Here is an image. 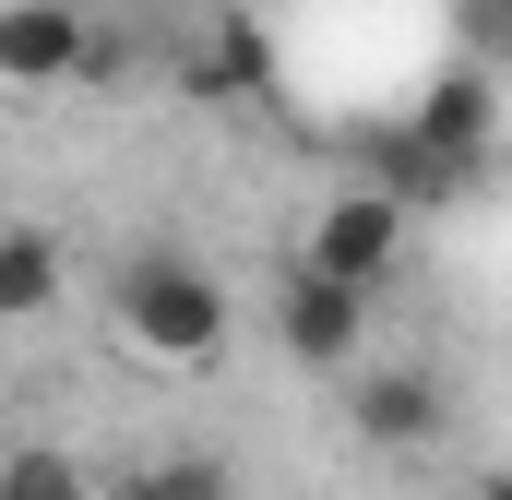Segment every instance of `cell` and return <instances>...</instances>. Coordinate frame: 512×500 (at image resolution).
<instances>
[{
	"instance_id": "obj_1",
	"label": "cell",
	"mask_w": 512,
	"mask_h": 500,
	"mask_svg": "<svg viewBox=\"0 0 512 500\" xmlns=\"http://www.w3.org/2000/svg\"><path fill=\"white\" fill-rule=\"evenodd\" d=\"M120 334L155 370H215L227 358V286L191 262V250H120Z\"/></svg>"
},
{
	"instance_id": "obj_2",
	"label": "cell",
	"mask_w": 512,
	"mask_h": 500,
	"mask_svg": "<svg viewBox=\"0 0 512 500\" xmlns=\"http://www.w3.org/2000/svg\"><path fill=\"white\" fill-rule=\"evenodd\" d=\"M405 239H417V215L393 203V191H334L322 215H310V250H298V274H322V286H346V298H382L393 262H405Z\"/></svg>"
},
{
	"instance_id": "obj_3",
	"label": "cell",
	"mask_w": 512,
	"mask_h": 500,
	"mask_svg": "<svg viewBox=\"0 0 512 500\" xmlns=\"http://www.w3.org/2000/svg\"><path fill=\"white\" fill-rule=\"evenodd\" d=\"M489 143H501V84H489V60H453V72L417 96V120H405L393 155H417V167H441V179H477Z\"/></svg>"
},
{
	"instance_id": "obj_4",
	"label": "cell",
	"mask_w": 512,
	"mask_h": 500,
	"mask_svg": "<svg viewBox=\"0 0 512 500\" xmlns=\"http://www.w3.org/2000/svg\"><path fill=\"white\" fill-rule=\"evenodd\" d=\"M274 334H286V358H298V370H346V358L370 346V298H346V286H322V274H286Z\"/></svg>"
},
{
	"instance_id": "obj_5",
	"label": "cell",
	"mask_w": 512,
	"mask_h": 500,
	"mask_svg": "<svg viewBox=\"0 0 512 500\" xmlns=\"http://www.w3.org/2000/svg\"><path fill=\"white\" fill-rule=\"evenodd\" d=\"M84 36L72 0H0V84H84Z\"/></svg>"
},
{
	"instance_id": "obj_6",
	"label": "cell",
	"mask_w": 512,
	"mask_h": 500,
	"mask_svg": "<svg viewBox=\"0 0 512 500\" xmlns=\"http://www.w3.org/2000/svg\"><path fill=\"white\" fill-rule=\"evenodd\" d=\"M441 429H453V393L417 370V358H405V370H370V381H358V441H370V453H429Z\"/></svg>"
},
{
	"instance_id": "obj_7",
	"label": "cell",
	"mask_w": 512,
	"mask_h": 500,
	"mask_svg": "<svg viewBox=\"0 0 512 500\" xmlns=\"http://www.w3.org/2000/svg\"><path fill=\"white\" fill-rule=\"evenodd\" d=\"M48 310H60V239L0 227V322H48Z\"/></svg>"
},
{
	"instance_id": "obj_8",
	"label": "cell",
	"mask_w": 512,
	"mask_h": 500,
	"mask_svg": "<svg viewBox=\"0 0 512 500\" xmlns=\"http://www.w3.org/2000/svg\"><path fill=\"white\" fill-rule=\"evenodd\" d=\"M108 500H239V465H227V453H155V465H131Z\"/></svg>"
},
{
	"instance_id": "obj_9",
	"label": "cell",
	"mask_w": 512,
	"mask_h": 500,
	"mask_svg": "<svg viewBox=\"0 0 512 500\" xmlns=\"http://www.w3.org/2000/svg\"><path fill=\"white\" fill-rule=\"evenodd\" d=\"M262 72H274V60H262V24H215V36L191 48V96H251Z\"/></svg>"
},
{
	"instance_id": "obj_10",
	"label": "cell",
	"mask_w": 512,
	"mask_h": 500,
	"mask_svg": "<svg viewBox=\"0 0 512 500\" xmlns=\"http://www.w3.org/2000/svg\"><path fill=\"white\" fill-rule=\"evenodd\" d=\"M0 500H96V477H84L60 441H12V453H0Z\"/></svg>"
}]
</instances>
